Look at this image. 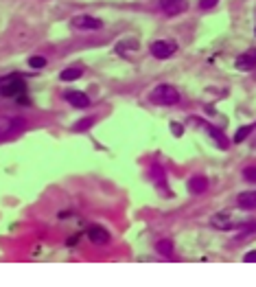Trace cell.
I'll return each instance as SVG.
<instances>
[{"label": "cell", "instance_id": "obj_1", "mask_svg": "<svg viewBox=\"0 0 256 287\" xmlns=\"http://www.w3.org/2000/svg\"><path fill=\"white\" fill-rule=\"evenodd\" d=\"M26 92V81L18 75H9L0 81V97L4 99H18Z\"/></svg>", "mask_w": 256, "mask_h": 287}, {"label": "cell", "instance_id": "obj_2", "mask_svg": "<svg viewBox=\"0 0 256 287\" xmlns=\"http://www.w3.org/2000/svg\"><path fill=\"white\" fill-rule=\"evenodd\" d=\"M149 99L158 105H178L180 103V92L173 86H169V83H160V86H156L151 90Z\"/></svg>", "mask_w": 256, "mask_h": 287}, {"label": "cell", "instance_id": "obj_3", "mask_svg": "<svg viewBox=\"0 0 256 287\" xmlns=\"http://www.w3.org/2000/svg\"><path fill=\"white\" fill-rule=\"evenodd\" d=\"M20 130H24V119H20V116H0V141L18 134Z\"/></svg>", "mask_w": 256, "mask_h": 287}, {"label": "cell", "instance_id": "obj_4", "mask_svg": "<svg viewBox=\"0 0 256 287\" xmlns=\"http://www.w3.org/2000/svg\"><path fill=\"white\" fill-rule=\"evenodd\" d=\"M175 51H178V44L171 40H158L151 44V55L158 60H169L171 55H175Z\"/></svg>", "mask_w": 256, "mask_h": 287}, {"label": "cell", "instance_id": "obj_5", "mask_svg": "<svg viewBox=\"0 0 256 287\" xmlns=\"http://www.w3.org/2000/svg\"><path fill=\"white\" fill-rule=\"evenodd\" d=\"M70 26L72 29H81V31H94V29H101L103 22L94 15H74L70 20Z\"/></svg>", "mask_w": 256, "mask_h": 287}, {"label": "cell", "instance_id": "obj_6", "mask_svg": "<svg viewBox=\"0 0 256 287\" xmlns=\"http://www.w3.org/2000/svg\"><path fill=\"white\" fill-rule=\"evenodd\" d=\"M160 9L167 15H180L189 9L186 0H160Z\"/></svg>", "mask_w": 256, "mask_h": 287}, {"label": "cell", "instance_id": "obj_7", "mask_svg": "<svg viewBox=\"0 0 256 287\" xmlns=\"http://www.w3.org/2000/svg\"><path fill=\"white\" fill-rule=\"evenodd\" d=\"M237 68L239 71H252V68H256V51L254 49H250V51H245L243 55H239L237 57Z\"/></svg>", "mask_w": 256, "mask_h": 287}, {"label": "cell", "instance_id": "obj_8", "mask_svg": "<svg viewBox=\"0 0 256 287\" xmlns=\"http://www.w3.org/2000/svg\"><path fill=\"white\" fill-rule=\"evenodd\" d=\"M189 191L195 195H201L204 191H208V178L206 175H193L189 180Z\"/></svg>", "mask_w": 256, "mask_h": 287}, {"label": "cell", "instance_id": "obj_9", "mask_svg": "<svg viewBox=\"0 0 256 287\" xmlns=\"http://www.w3.org/2000/svg\"><path fill=\"white\" fill-rule=\"evenodd\" d=\"M88 237H90V241L92 243H99V246H105V243L110 241V235H108V230L105 228H101V226H92L88 230Z\"/></svg>", "mask_w": 256, "mask_h": 287}, {"label": "cell", "instance_id": "obj_10", "mask_svg": "<svg viewBox=\"0 0 256 287\" xmlns=\"http://www.w3.org/2000/svg\"><path fill=\"white\" fill-rule=\"evenodd\" d=\"M210 224L215 226V228H219V230H226V228H237V226H234V219H232L230 213H219V215H215L210 219Z\"/></svg>", "mask_w": 256, "mask_h": 287}, {"label": "cell", "instance_id": "obj_11", "mask_svg": "<svg viewBox=\"0 0 256 287\" xmlns=\"http://www.w3.org/2000/svg\"><path fill=\"white\" fill-rule=\"evenodd\" d=\"M237 202H239V206L245 209V211L256 209V191H245V193H241L237 198Z\"/></svg>", "mask_w": 256, "mask_h": 287}, {"label": "cell", "instance_id": "obj_12", "mask_svg": "<svg viewBox=\"0 0 256 287\" xmlns=\"http://www.w3.org/2000/svg\"><path fill=\"white\" fill-rule=\"evenodd\" d=\"M66 99L70 101L74 108H88V105H90L88 94H83V92H68V94H66Z\"/></svg>", "mask_w": 256, "mask_h": 287}, {"label": "cell", "instance_id": "obj_13", "mask_svg": "<svg viewBox=\"0 0 256 287\" xmlns=\"http://www.w3.org/2000/svg\"><path fill=\"white\" fill-rule=\"evenodd\" d=\"M81 75H83L81 68H66V71H62L60 79L62 81H74V79H79Z\"/></svg>", "mask_w": 256, "mask_h": 287}, {"label": "cell", "instance_id": "obj_14", "mask_svg": "<svg viewBox=\"0 0 256 287\" xmlns=\"http://www.w3.org/2000/svg\"><path fill=\"white\" fill-rule=\"evenodd\" d=\"M156 250H158V254H162V257H173V243H171L169 239L158 241L156 243Z\"/></svg>", "mask_w": 256, "mask_h": 287}, {"label": "cell", "instance_id": "obj_15", "mask_svg": "<svg viewBox=\"0 0 256 287\" xmlns=\"http://www.w3.org/2000/svg\"><path fill=\"white\" fill-rule=\"evenodd\" d=\"M206 130H208V134L217 141V145H219V147H228V141H226V136H223V132H219L217 127H212V125H206Z\"/></svg>", "mask_w": 256, "mask_h": 287}, {"label": "cell", "instance_id": "obj_16", "mask_svg": "<svg viewBox=\"0 0 256 287\" xmlns=\"http://www.w3.org/2000/svg\"><path fill=\"white\" fill-rule=\"evenodd\" d=\"M252 130H254L252 125H248V127H241V130H239L237 134H234V143H243L245 138H248L250 134H252Z\"/></svg>", "mask_w": 256, "mask_h": 287}, {"label": "cell", "instance_id": "obj_17", "mask_svg": "<svg viewBox=\"0 0 256 287\" xmlns=\"http://www.w3.org/2000/svg\"><path fill=\"white\" fill-rule=\"evenodd\" d=\"M29 66L31 68H44L46 60H44V57H40V55H35V57H31V60H29Z\"/></svg>", "mask_w": 256, "mask_h": 287}, {"label": "cell", "instance_id": "obj_18", "mask_svg": "<svg viewBox=\"0 0 256 287\" xmlns=\"http://www.w3.org/2000/svg\"><path fill=\"white\" fill-rule=\"evenodd\" d=\"M243 178L248 180V182H256V167H248V169H245Z\"/></svg>", "mask_w": 256, "mask_h": 287}, {"label": "cell", "instance_id": "obj_19", "mask_svg": "<svg viewBox=\"0 0 256 287\" xmlns=\"http://www.w3.org/2000/svg\"><path fill=\"white\" fill-rule=\"evenodd\" d=\"M219 0H199V9H212Z\"/></svg>", "mask_w": 256, "mask_h": 287}, {"label": "cell", "instance_id": "obj_20", "mask_svg": "<svg viewBox=\"0 0 256 287\" xmlns=\"http://www.w3.org/2000/svg\"><path fill=\"white\" fill-rule=\"evenodd\" d=\"M94 123V119H83V123H79V125H74V130H83V127H90Z\"/></svg>", "mask_w": 256, "mask_h": 287}, {"label": "cell", "instance_id": "obj_21", "mask_svg": "<svg viewBox=\"0 0 256 287\" xmlns=\"http://www.w3.org/2000/svg\"><path fill=\"white\" fill-rule=\"evenodd\" d=\"M243 261H248V263H256V250H252V252H248L243 257Z\"/></svg>", "mask_w": 256, "mask_h": 287}, {"label": "cell", "instance_id": "obj_22", "mask_svg": "<svg viewBox=\"0 0 256 287\" xmlns=\"http://www.w3.org/2000/svg\"><path fill=\"white\" fill-rule=\"evenodd\" d=\"M171 132H173V134H182V127H180V125H171Z\"/></svg>", "mask_w": 256, "mask_h": 287}]
</instances>
